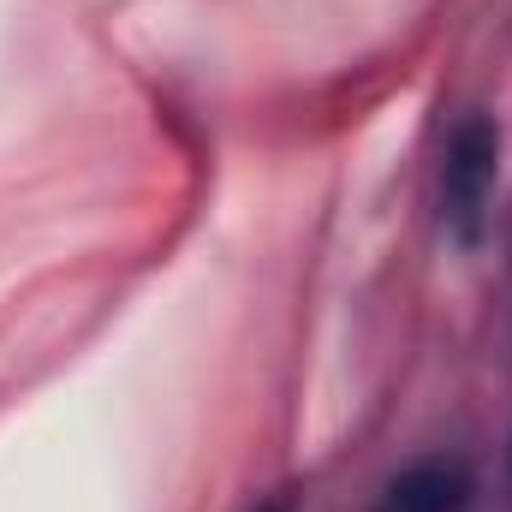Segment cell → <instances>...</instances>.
<instances>
[{
  "label": "cell",
  "instance_id": "cell-1",
  "mask_svg": "<svg viewBox=\"0 0 512 512\" xmlns=\"http://www.w3.org/2000/svg\"><path fill=\"white\" fill-rule=\"evenodd\" d=\"M495 179H501V126H495V114H465L441 149V221L459 245L483 239Z\"/></svg>",
  "mask_w": 512,
  "mask_h": 512
},
{
  "label": "cell",
  "instance_id": "cell-2",
  "mask_svg": "<svg viewBox=\"0 0 512 512\" xmlns=\"http://www.w3.org/2000/svg\"><path fill=\"white\" fill-rule=\"evenodd\" d=\"M477 501V471L459 453H429L405 471H393L370 512H471Z\"/></svg>",
  "mask_w": 512,
  "mask_h": 512
},
{
  "label": "cell",
  "instance_id": "cell-3",
  "mask_svg": "<svg viewBox=\"0 0 512 512\" xmlns=\"http://www.w3.org/2000/svg\"><path fill=\"white\" fill-rule=\"evenodd\" d=\"M256 512H292V501L280 495V501H268V507H256Z\"/></svg>",
  "mask_w": 512,
  "mask_h": 512
},
{
  "label": "cell",
  "instance_id": "cell-4",
  "mask_svg": "<svg viewBox=\"0 0 512 512\" xmlns=\"http://www.w3.org/2000/svg\"><path fill=\"white\" fill-rule=\"evenodd\" d=\"M507 489H512V447H507Z\"/></svg>",
  "mask_w": 512,
  "mask_h": 512
}]
</instances>
